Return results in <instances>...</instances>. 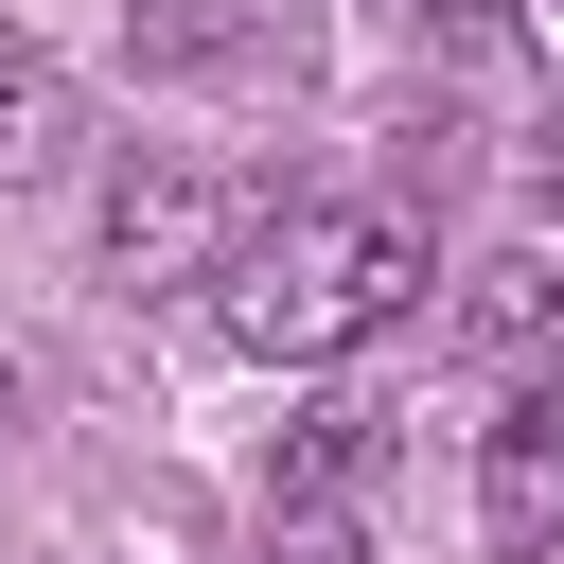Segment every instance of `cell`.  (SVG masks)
Masks as SVG:
<instances>
[{
  "instance_id": "obj_8",
  "label": "cell",
  "mask_w": 564,
  "mask_h": 564,
  "mask_svg": "<svg viewBox=\"0 0 564 564\" xmlns=\"http://www.w3.org/2000/svg\"><path fill=\"white\" fill-rule=\"evenodd\" d=\"M35 405H53V370H35V352H18V335H0V458H18V441H35Z\"/></svg>"
},
{
  "instance_id": "obj_5",
  "label": "cell",
  "mask_w": 564,
  "mask_h": 564,
  "mask_svg": "<svg viewBox=\"0 0 564 564\" xmlns=\"http://www.w3.org/2000/svg\"><path fill=\"white\" fill-rule=\"evenodd\" d=\"M458 317H476V352H511V370H529V352H564V264H546V247H511V264H476V300H458Z\"/></svg>"
},
{
  "instance_id": "obj_6",
  "label": "cell",
  "mask_w": 564,
  "mask_h": 564,
  "mask_svg": "<svg viewBox=\"0 0 564 564\" xmlns=\"http://www.w3.org/2000/svg\"><path fill=\"white\" fill-rule=\"evenodd\" d=\"M229 35H247V0H123V53L141 70H212Z\"/></svg>"
},
{
  "instance_id": "obj_7",
  "label": "cell",
  "mask_w": 564,
  "mask_h": 564,
  "mask_svg": "<svg viewBox=\"0 0 564 564\" xmlns=\"http://www.w3.org/2000/svg\"><path fill=\"white\" fill-rule=\"evenodd\" d=\"M264 564H370V511L352 494H282L264 511Z\"/></svg>"
},
{
  "instance_id": "obj_9",
  "label": "cell",
  "mask_w": 564,
  "mask_h": 564,
  "mask_svg": "<svg viewBox=\"0 0 564 564\" xmlns=\"http://www.w3.org/2000/svg\"><path fill=\"white\" fill-rule=\"evenodd\" d=\"M511 35H529V70L564 88V0H511Z\"/></svg>"
},
{
  "instance_id": "obj_2",
  "label": "cell",
  "mask_w": 564,
  "mask_h": 564,
  "mask_svg": "<svg viewBox=\"0 0 564 564\" xmlns=\"http://www.w3.org/2000/svg\"><path fill=\"white\" fill-rule=\"evenodd\" d=\"M229 247H247V229H229V194H212L194 159H123V176H106V264H123V282H212Z\"/></svg>"
},
{
  "instance_id": "obj_1",
  "label": "cell",
  "mask_w": 564,
  "mask_h": 564,
  "mask_svg": "<svg viewBox=\"0 0 564 564\" xmlns=\"http://www.w3.org/2000/svg\"><path fill=\"white\" fill-rule=\"evenodd\" d=\"M405 300H423V229L370 212V194H300V212H264V229L212 264V335H229L247 370H335V352H370Z\"/></svg>"
},
{
  "instance_id": "obj_10",
  "label": "cell",
  "mask_w": 564,
  "mask_h": 564,
  "mask_svg": "<svg viewBox=\"0 0 564 564\" xmlns=\"http://www.w3.org/2000/svg\"><path fill=\"white\" fill-rule=\"evenodd\" d=\"M511 564H564V546H511Z\"/></svg>"
},
{
  "instance_id": "obj_3",
  "label": "cell",
  "mask_w": 564,
  "mask_h": 564,
  "mask_svg": "<svg viewBox=\"0 0 564 564\" xmlns=\"http://www.w3.org/2000/svg\"><path fill=\"white\" fill-rule=\"evenodd\" d=\"M476 511H494V546H564V405H546V388L494 405V441H476Z\"/></svg>"
},
{
  "instance_id": "obj_4",
  "label": "cell",
  "mask_w": 564,
  "mask_h": 564,
  "mask_svg": "<svg viewBox=\"0 0 564 564\" xmlns=\"http://www.w3.org/2000/svg\"><path fill=\"white\" fill-rule=\"evenodd\" d=\"M70 123H88V106H70V53L0 18V194H18V176H53V159H70Z\"/></svg>"
}]
</instances>
